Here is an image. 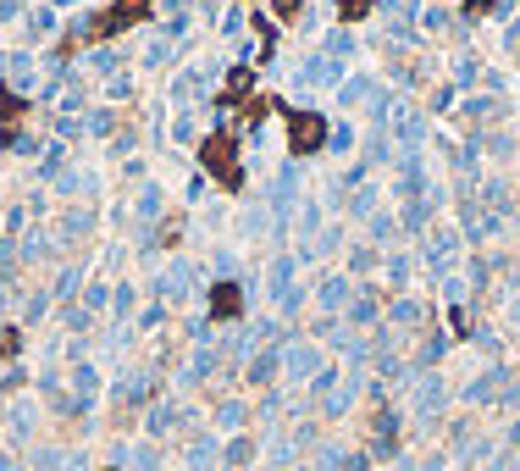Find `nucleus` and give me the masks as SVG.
I'll return each mask as SVG.
<instances>
[{
    "label": "nucleus",
    "instance_id": "6",
    "mask_svg": "<svg viewBox=\"0 0 520 471\" xmlns=\"http://www.w3.org/2000/svg\"><path fill=\"white\" fill-rule=\"evenodd\" d=\"M371 12H377V0H338L343 23H360V17H371Z\"/></svg>",
    "mask_w": 520,
    "mask_h": 471
},
{
    "label": "nucleus",
    "instance_id": "2",
    "mask_svg": "<svg viewBox=\"0 0 520 471\" xmlns=\"http://www.w3.org/2000/svg\"><path fill=\"white\" fill-rule=\"evenodd\" d=\"M200 167L211 172L216 183H222L227 194L244 189V161H238V133L233 128H216L200 139Z\"/></svg>",
    "mask_w": 520,
    "mask_h": 471
},
{
    "label": "nucleus",
    "instance_id": "9",
    "mask_svg": "<svg viewBox=\"0 0 520 471\" xmlns=\"http://www.w3.org/2000/svg\"><path fill=\"white\" fill-rule=\"evenodd\" d=\"M482 12H493V0H465V17H482Z\"/></svg>",
    "mask_w": 520,
    "mask_h": 471
},
{
    "label": "nucleus",
    "instance_id": "4",
    "mask_svg": "<svg viewBox=\"0 0 520 471\" xmlns=\"http://www.w3.org/2000/svg\"><path fill=\"white\" fill-rule=\"evenodd\" d=\"M211 316H222V322L244 316V289H238V283H216L211 289Z\"/></svg>",
    "mask_w": 520,
    "mask_h": 471
},
{
    "label": "nucleus",
    "instance_id": "3",
    "mask_svg": "<svg viewBox=\"0 0 520 471\" xmlns=\"http://www.w3.org/2000/svg\"><path fill=\"white\" fill-rule=\"evenodd\" d=\"M277 117L288 122V150H294V156H316V150L327 145V117H321V111L283 106V100H277Z\"/></svg>",
    "mask_w": 520,
    "mask_h": 471
},
{
    "label": "nucleus",
    "instance_id": "10",
    "mask_svg": "<svg viewBox=\"0 0 520 471\" xmlns=\"http://www.w3.org/2000/svg\"><path fill=\"white\" fill-rule=\"evenodd\" d=\"M106 471H117V466H106Z\"/></svg>",
    "mask_w": 520,
    "mask_h": 471
},
{
    "label": "nucleus",
    "instance_id": "5",
    "mask_svg": "<svg viewBox=\"0 0 520 471\" xmlns=\"http://www.w3.org/2000/svg\"><path fill=\"white\" fill-rule=\"evenodd\" d=\"M23 117H28V100L12 95V89L0 84V128H6V139L17 133V122H23Z\"/></svg>",
    "mask_w": 520,
    "mask_h": 471
},
{
    "label": "nucleus",
    "instance_id": "8",
    "mask_svg": "<svg viewBox=\"0 0 520 471\" xmlns=\"http://www.w3.org/2000/svg\"><path fill=\"white\" fill-rule=\"evenodd\" d=\"M299 12H305V0H272V17H277V23H294Z\"/></svg>",
    "mask_w": 520,
    "mask_h": 471
},
{
    "label": "nucleus",
    "instance_id": "7",
    "mask_svg": "<svg viewBox=\"0 0 520 471\" xmlns=\"http://www.w3.org/2000/svg\"><path fill=\"white\" fill-rule=\"evenodd\" d=\"M17 350H23V333H17V327H0V361H12Z\"/></svg>",
    "mask_w": 520,
    "mask_h": 471
},
{
    "label": "nucleus",
    "instance_id": "1",
    "mask_svg": "<svg viewBox=\"0 0 520 471\" xmlns=\"http://www.w3.org/2000/svg\"><path fill=\"white\" fill-rule=\"evenodd\" d=\"M150 12H155V0H111V6L95 17V23H83L78 34L61 39V50H78V45H100V39H117V34H128V28L150 23Z\"/></svg>",
    "mask_w": 520,
    "mask_h": 471
}]
</instances>
